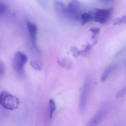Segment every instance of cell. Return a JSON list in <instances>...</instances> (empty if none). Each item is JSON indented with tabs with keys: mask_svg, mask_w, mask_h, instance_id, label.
Listing matches in <instances>:
<instances>
[{
	"mask_svg": "<svg viewBox=\"0 0 126 126\" xmlns=\"http://www.w3.org/2000/svg\"><path fill=\"white\" fill-rule=\"evenodd\" d=\"M20 101L16 96L4 91L0 94V105L5 109L13 111L18 108Z\"/></svg>",
	"mask_w": 126,
	"mask_h": 126,
	"instance_id": "cell-1",
	"label": "cell"
},
{
	"mask_svg": "<svg viewBox=\"0 0 126 126\" xmlns=\"http://www.w3.org/2000/svg\"><path fill=\"white\" fill-rule=\"evenodd\" d=\"M28 60L27 56L21 52H17L15 53L13 60L12 65L15 71L20 74L24 72V69L25 64Z\"/></svg>",
	"mask_w": 126,
	"mask_h": 126,
	"instance_id": "cell-2",
	"label": "cell"
},
{
	"mask_svg": "<svg viewBox=\"0 0 126 126\" xmlns=\"http://www.w3.org/2000/svg\"><path fill=\"white\" fill-rule=\"evenodd\" d=\"M90 88L91 80L87 77L85 80L80 97L79 108L81 114H83L86 110Z\"/></svg>",
	"mask_w": 126,
	"mask_h": 126,
	"instance_id": "cell-3",
	"label": "cell"
},
{
	"mask_svg": "<svg viewBox=\"0 0 126 126\" xmlns=\"http://www.w3.org/2000/svg\"><path fill=\"white\" fill-rule=\"evenodd\" d=\"M110 108V105L109 103H106L103 104L86 126H98L108 114Z\"/></svg>",
	"mask_w": 126,
	"mask_h": 126,
	"instance_id": "cell-4",
	"label": "cell"
},
{
	"mask_svg": "<svg viewBox=\"0 0 126 126\" xmlns=\"http://www.w3.org/2000/svg\"><path fill=\"white\" fill-rule=\"evenodd\" d=\"M113 10L112 9H96L94 13V20L95 22L105 24L109 20Z\"/></svg>",
	"mask_w": 126,
	"mask_h": 126,
	"instance_id": "cell-5",
	"label": "cell"
},
{
	"mask_svg": "<svg viewBox=\"0 0 126 126\" xmlns=\"http://www.w3.org/2000/svg\"><path fill=\"white\" fill-rule=\"evenodd\" d=\"M80 6V4L79 1H71L68 4L67 8H66L63 13L66 15L72 16L76 18L79 19L80 18L78 16L77 13Z\"/></svg>",
	"mask_w": 126,
	"mask_h": 126,
	"instance_id": "cell-6",
	"label": "cell"
},
{
	"mask_svg": "<svg viewBox=\"0 0 126 126\" xmlns=\"http://www.w3.org/2000/svg\"><path fill=\"white\" fill-rule=\"evenodd\" d=\"M27 29L30 36L35 47L37 50H39L37 44V37L38 28L37 25L35 24L28 22L27 23Z\"/></svg>",
	"mask_w": 126,
	"mask_h": 126,
	"instance_id": "cell-7",
	"label": "cell"
},
{
	"mask_svg": "<svg viewBox=\"0 0 126 126\" xmlns=\"http://www.w3.org/2000/svg\"><path fill=\"white\" fill-rule=\"evenodd\" d=\"M117 69V65L112 64L110 65L104 70L101 78V82H104L108 78L110 74Z\"/></svg>",
	"mask_w": 126,
	"mask_h": 126,
	"instance_id": "cell-8",
	"label": "cell"
},
{
	"mask_svg": "<svg viewBox=\"0 0 126 126\" xmlns=\"http://www.w3.org/2000/svg\"><path fill=\"white\" fill-rule=\"evenodd\" d=\"M81 23L82 25H84L94 20V13L91 12L84 13L81 14L80 18Z\"/></svg>",
	"mask_w": 126,
	"mask_h": 126,
	"instance_id": "cell-9",
	"label": "cell"
},
{
	"mask_svg": "<svg viewBox=\"0 0 126 126\" xmlns=\"http://www.w3.org/2000/svg\"><path fill=\"white\" fill-rule=\"evenodd\" d=\"M58 63L60 66L67 70L70 69L72 67V61L67 58L58 59Z\"/></svg>",
	"mask_w": 126,
	"mask_h": 126,
	"instance_id": "cell-10",
	"label": "cell"
},
{
	"mask_svg": "<svg viewBox=\"0 0 126 126\" xmlns=\"http://www.w3.org/2000/svg\"><path fill=\"white\" fill-rule=\"evenodd\" d=\"M54 4L55 7L58 12H63L66 9L63 3L61 1L55 0L54 1Z\"/></svg>",
	"mask_w": 126,
	"mask_h": 126,
	"instance_id": "cell-11",
	"label": "cell"
},
{
	"mask_svg": "<svg viewBox=\"0 0 126 126\" xmlns=\"http://www.w3.org/2000/svg\"><path fill=\"white\" fill-rule=\"evenodd\" d=\"M49 112H50V118L51 119L53 117L54 112L56 109V105L55 102L53 99H51L49 102Z\"/></svg>",
	"mask_w": 126,
	"mask_h": 126,
	"instance_id": "cell-12",
	"label": "cell"
},
{
	"mask_svg": "<svg viewBox=\"0 0 126 126\" xmlns=\"http://www.w3.org/2000/svg\"><path fill=\"white\" fill-rule=\"evenodd\" d=\"M7 10V6L6 4L2 3H0V16L4 15Z\"/></svg>",
	"mask_w": 126,
	"mask_h": 126,
	"instance_id": "cell-13",
	"label": "cell"
},
{
	"mask_svg": "<svg viewBox=\"0 0 126 126\" xmlns=\"http://www.w3.org/2000/svg\"><path fill=\"white\" fill-rule=\"evenodd\" d=\"M92 47L90 45H88L86 46L85 49L80 51V54L82 55H85L89 53L92 50Z\"/></svg>",
	"mask_w": 126,
	"mask_h": 126,
	"instance_id": "cell-14",
	"label": "cell"
},
{
	"mask_svg": "<svg viewBox=\"0 0 126 126\" xmlns=\"http://www.w3.org/2000/svg\"><path fill=\"white\" fill-rule=\"evenodd\" d=\"M125 23H126V15L116 19L114 21V24H120Z\"/></svg>",
	"mask_w": 126,
	"mask_h": 126,
	"instance_id": "cell-15",
	"label": "cell"
},
{
	"mask_svg": "<svg viewBox=\"0 0 126 126\" xmlns=\"http://www.w3.org/2000/svg\"><path fill=\"white\" fill-rule=\"evenodd\" d=\"M70 51L73 53V57H77L80 54V51L76 47H72L70 49Z\"/></svg>",
	"mask_w": 126,
	"mask_h": 126,
	"instance_id": "cell-16",
	"label": "cell"
},
{
	"mask_svg": "<svg viewBox=\"0 0 126 126\" xmlns=\"http://www.w3.org/2000/svg\"><path fill=\"white\" fill-rule=\"evenodd\" d=\"M30 65L35 69L38 70H40L41 69V66L37 62L32 61L30 63Z\"/></svg>",
	"mask_w": 126,
	"mask_h": 126,
	"instance_id": "cell-17",
	"label": "cell"
},
{
	"mask_svg": "<svg viewBox=\"0 0 126 126\" xmlns=\"http://www.w3.org/2000/svg\"><path fill=\"white\" fill-rule=\"evenodd\" d=\"M126 94V86L125 87L121 90L118 92L117 93L116 97H117L119 98L123 97Z\"/></svg>",
	"mask_w": 126,
	"mask_h": 126,
	"instance_id": "cell-18",
	"label": "cell"
},
{
	"mask_svg": "<svg viewBox=\"0 0 126 126\" xmlns=\"http://www.w3.org/2000/svg\"><path fill=\"white\" fill-rule=\"evenodd\" d=\"M90 31L94 33V36H95L96 35L99 34L100 32V29L98 28L94 27V28H91L90 29Z\"/></svg>",
	"mask_w": 126,
	"mask_h": 126,
	"instance_id": "cell-19",
	"label": "cell"
},
{
	"mask_svg": "<svg viewBox=\"0 0 126 126\" xmlns=\"http://www.w3.org/2000/svg\"><path fill=\"white\" fill-rule=\"evenodd\" d=\"M4 72V69L1 65L0 64V75L3 74Z\"/></svg>",
	"mask_w": 126,
	"mask_h": 126,
	"instance_id": "cell-20",
	"label": "cell"
},
{
	"mask_svg": "<svg viewBox=\"0 0 126 126\" xmlns=\"http://www.w3.org/2000/svg\"></svg>",
	"mask_w": 126,
	"mask_h": 126,
	"instance_id": "cell-21",
	"label": "cell"
}]
</instances>
